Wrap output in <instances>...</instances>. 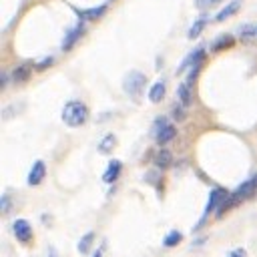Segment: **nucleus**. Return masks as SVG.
<instances>
[{"mask_svg": "<svg viewBox=\"0 0 257 257\" xmlns=\"http://www.w3.org/2000/svg\"><path fill=\"white\" fill-rule=\"evenodd\" d=\"M44 177H46V165H44V161H34V165H32L30 171H28L26 183H28L30 187H36V185H40V183L44 181Z\"/></svg>", "mask_w": 257, "mask_h": 257, "instance_id": "0eeeda50", "label": "nucleus"}, {"mask_svg": "<svg viewBox=\"0 0 257 257\" xmlns=\"http://www.w3.org/2000/svg\"><path fill=\"white\" fill-rule=\"evenodd\" d=\"M74 12L80 16V20H96L106 12V4L92 6V8H74Z\"/></svg>", "mask_w": 257, "mask_h": 257, "instance_id": "1a4fd4ad", "label": "nucleus"}, {"mask_svg": "<svg viewBox=\"0 0 257 257\" xmlns=\"http://www.w3.org/2000/svg\"><path fill=\"white\" fill-rule=\"evenodd\" d=\"M114 147H116V137H114L112 133H108V135H104V137L100 139V143H98V153L108 155Z\"/></svg>", "mask_w": 257, "mask_h": 257, "instance_id": "6ab92c4d", "label": "nucleus"}, {"mask_svg": "<svg viewBox=\"0 0 257 257\" xmlns=\"http://www.w3.org/2000/svg\"><path fill=\"white\" fill-rule=\"evenodd\" d=\"M88 120V106L80 100H70L62 108V122L66 126H80Z\"/></svg>", "mask_w": 257, "mask_h": 257, "instance_id": "f03ea898", "label": "nucleus"}, {"mask_svg": "<svg viewBox=\"0 0 257 257\" xmlns=\"http://www.w3.org/2000/svg\"><path fill=\"white\" fill-rule=\"evenodd\" d=\"M185 116H187V114H185V106L175 102V104H173V118H177V120H185Z\"/></svg>", "mask_w": 257, "mask_h": 257, "instance_id": "5701e85b", "label": "nucleus"}, {"mask_svg": "<svg viewBox=\"0 0 257 257\" xmlns=\"http://www.w3.org/2000/svg\"><path fill=\"white\" fill-rule=\"evenodd\" d=\"M46 257H60V255H58V251H56V247H52V245H50V247L46 249Z\"/></svg>", "mask_w": 257, "mask_h": 257, "instance_id": "cd10ccee", "label": "nucleus"}, {"mask_svg": "<svg viewBox=\"0 0 257 257\" xmlns=\"http://www.w3.org/2000/svg\"><path fill=\"white\" fill-rule=\"evenodd\" d=\"M235 46V36L233 34H221L213 40L211 44V50L213 52H221V50H227V48H233Z\"/></svg>", "mask_w": 257, "mask_h": 257, "instance_id": "9d476101", "label": "nucleus"}, {"mask_svg": "<svg viewBox=\"0 0 257 257\" xmlns=\"http://www.w3.org/2000/svg\"><path fill=\"white\" fill-rule=\"evenodd\" d=\"M52 62H54V58H52V56H46V58H42L40 62H36V70H46Z\"/></svg>", "mask_w": 257, "mask_h": 257, "instance_id": "a878e982", "label": "nucleus"}, {"mask_svg": "<svg viewBox=\"0 0 257 257\" xmlns=\"http://www.w3.org/2000/svg\"><path fill=\"white\" fill-rule=\"evenodd\" d=\"M120 171H122V163H120V161H116V159H112V161L108 163L106 171L102 173V181H104V183H114V181L118 179Z\"/></svg>", "mask_w": 257, "mask_h": 257, "instance_id": "f8f14e48", "label": "nucleus"}, {"mask_svg": "<svg viewBox=\"0 0 257 257\" xmlns=\"http://www.w3.org/2000/svg\"><path fill=\"white\" fill-rule=\"evenodd\" d=\"M221 0H197L195 2V6L199 8V10H205V8H211V6H215V4H219Z\"/></svg>", "mask_w": 257, "mask_h": 257, "instance_id": "b1692460", "label": "nucleus"}, {"mask_svg": "<svg viewBox=\"0 0 257 257\" xmlns=\"http://www.w3.org/2000/svg\"><path fill=\"white\" fill-rule=\"evenodd\" d=\"M207 22H209V16H207V14H201V16H199V18L193 22V26L189 28V32H187V38H191V40H193V38H197V36H199V34L205 30Z\"/></svg>", "mask_w": 257, "mask_h": 257, "instance_id": "f3484780", "label": "nucleus"}, {"mask_svg": "<svg viewBox=\"0 0 257 257\" xmlns=\"http://www.w3.org/2000/svg\"><path fill=\"white\" fill-rule=\"evenodd\" d=\"M145 86H147V76L145 72L141 70H131L124 80H122V90L135 100V102H141V96L145 92Z\"/></svg>", "mask_w": 257, "mask_h": 257, "instance_id": "7ed1b4c3", "label": "nucleus"}, {"mask_svg": "<svg viewBox=\"0 0 257 257\" xmlns=\"http://www.w3.org/2000/svg\"><path fill=\"white\" fill-rule=\"evenodd\" d=\"M257 36V24H243L239 28V38L241 40H253Z\"/></svg>", "mask_w": 257, "mask_h": 257, "instance_id": "4be33fe9", "label": "nucleus"}, {"mask_svg": "<svg viewBox=\"0 0 257 257\" xmlns=\"http://www.w3.org/2000/svg\"><path fill=\"white\" fill-rule=\"evenodd\" d=\"M155 165H157V169H169L173 165V155L167 149H161L155 155Z\"/></svg>", "mask_w": 257, "mask_h": 257, "instance_id": "a211bd4d", "label": "nucleus"}, {"mask_svg": "<svg viewBox=\"0 0 257 257\" xmlns=\"http://www.w3.org/2000/svg\"><path fill=\"white\" fill-rule=\"evenodd\" d=\"M239 8H241V0H231V2H229L225 8H221V10H219V14L215 16V20H217V22H223V20L231 18V16H233V14H235Z\"/></svg>", "mask_w": 257, "mask_h": 257, "instance_id": "dca6fc26", "label": "nucleus"}, {"mask_svg": "<svg viewBox=\"0 0 257 257\" xmlns=\"http://www.w3.org/2000/svg\"><path fill=\"white\" fill-rule=\"evenodd\" d=\"M257 193V175H253L251 179H247V181H243L233 193H229V197L219 205V209L215 211V215L221 219L223 215H225V211H229V209H233V207H237L239 203H243V201H247V199H251L253 195Z\"/></svg>", "mask_w": 257, "mask_h": 257, "instance_id": "f257e3e1", "label": "nucleus"}, {"mask_svg": "<svg viewBox=\"0 0 257 257\" xmlns=\"http://www.w3.org/2000/svg\"><path fill=\"white\" fill-rule=\"evenodd\" d=\"M227 257H249V255H247V251H245L243 247H237V249L229 251V253H227Z\"/></svg>", "mask_w": 257, "mask_h": 257, "instance_id": "bb28decb", "label": "nucleus"}, {"mask_svg": "<svg viewBox=\"0 0 257 257\" xmlns=\"http://www.w3.org/2000/svg\"><path fill=\"white\" fill-rule=\"evenodd\" d=\"M0 209H2V213H4V215L10 211V195H8V193H4V195H2V199H0Z\"/></svg>", "mask_w": 257, "mask_h": 257, "instance_id": "393cba45", "label": "nucleus"}, {"mask_svg": "<svg viewBox=\"0 0 257 257\" xmlns=\"http://www.w3.org/2000/svg\"><path fill=\"white\" fill-rule=\"evenodd\" d=\"M92 257H102V249H96V253Z\"/></svg>", "mask_w": 257, "mask_h": 257, "instance_id": "c85d7f7f", "label": "nucleus"}, {"mask_svg": "<svg viewBox=\"0 0 257 257\" xmlns=\"http://www.w3.org/2000/svg\"><path fill=\"white\" fill-rule=\"evenodd\" d=\"M177 100H179V104H183L185 108H189V106L193 104V92H191V84L181 82V84L177 86Z\"/></svg>", "mask_w": 257, "mask_h": 257, "instance_id": "9b49d317", "label": "nucleus"}, {"mask_svg": "<svg viewBox=\"0 0 257 257\" xmlns=\"http://www.w3.org/2000/svg\"><path fill=\"white\" fill-rule=\"evenodd\" d=\"M92 241H94V233H92V231L84 233V235L78 239V243H76V249H78V253L86 255V253L90 251V247H92Z\"/></svg>", "mask_w": 257, "mask_h": 257, "instance_id": "aec40b11", "label": "nucleus"}, {"mask_svg": "<svg viewBox=\"0 0 257 257\" xmlns=\"http://www.w3.org/2000/svg\"><path fill=\"white\" fill-rule=\"evenodd\" d=\"M84 34V22L80 20V22H76L66 34H64V40H62V50H70L74 44H76V40L80 38Z\"/></svg>", "mask_w": 257, "mask_h": 257, "instance_id": "6e6552de", "label": "nucleus"}, {"mask_svg": "<svg viewBox=\"0 0 257 257\" xmlns=\"http://www.w3.org/2000/svg\"><path fill=\"white\" fill-rule=\"evenodd\" d=\"M165 92H167V84H165V80H159V82H155V84L151 86V90H149V100H151L153 104H157V102H161V100L165 98Z\"/></svg>", "mask_w": 257, "mask_h": 257, "instance_id": "2eb2a0df", "label": "nucleus"}, {"mask_svg": "<svg viewBox=\"0 0 257 257\" xmlns=\"http://www.w3.org/2000/svg\"><path fill=\"white\" fill-rule=\"evenodd\" d=\"M199 62H205V46H197L193 52H189V54L183 58L181 66L177 68V74L185 72L187 68H193V66H195V64H199Z\"/></svg>", "mask_w": 257, "mask_h": 257, "instance_id": "39448f33", "label": "nucleus"}, {"mask_svg": "<svg viewBox=\"0 0 257 257\" xmlns=\"http://www.w3.org/2000/svg\"><path fill=\"white\" fill-rule=\"evenodd\" d=\"M181 241H183V233L177 231V229H173V231H169V233L165 235L163 245H165V247H177Z\"/></svg>", "mask_w": 257, "mask_h": 257, "instance_id": "412c9836", "label": "nucleus"}, {"mask_svg": "<svg viewBox=\"0 0 257 257\" xmlns=\"http://www.w3.org/2000/svg\"><path fill=\"white\" fill-rule=\"evenodd\" d=\"M229 197V191L221 189V187H215L211 193H209V199H207V205H205V215L213 213L215 209H219V205Z\"/></svg>", "mask_w": 257, "mask_h": 257, "instance_id": "423d86ee", "label": "nucleus"}, {"mask_svg": "<svg viewBox=\"0 0 257 257\" xmlns=\"http://www.w3.org/2000/svg\"><path fill=\"white\" fill-rule=\"evenodd\" d=\"M12 231H14V235H16V239L22 243V245H28L30 241H32V225L26 221V219H16L14 223H12Z\"/></svg>", "mask_w": 257, "mask_h": 257, "instance_id": "20e7f679", "label": "nucleus"}, {"mask_svg": "<svg viewBox=\"0 0 257 257\" xmlns=\"http://www.w3.org/2000/svg\"><path fill=\"white\" fill-rule=\"evenodd\" d=\"M30 72H32V64H30V62H22V64H18V66L14 68L12 80H14V82H26V80L30 78Z\"/></svg>", "mask_w": 257, "mask_h": 257, "instance_id": "4468645a", "label": "nucleus"}, {"mask_svg": "<svg viewBox=\"0 0 257 257\" xmlns=\"http://www.w3.org/2000/svg\"><path fill=\"white\" fill-rule=\"evenodd\" d=\"M175 137H177V126H175V124H165V126L155 135L157 145H167V143L173 141Z\"/></svg>", "mask_w": 257, "mask_h": 257, "instance_id": "ddd939ff", "label": "nucleus"}]
</instances>
